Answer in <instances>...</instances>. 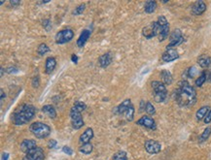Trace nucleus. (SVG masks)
<instances>
[{"label": "nucleus", "instance_id": "f257e3e1", "mask_svg": "<svg viewBox=\"0 0 211 160\" xmlns=\"http://www.w3.org/2000/svg\"><path fill=\"white\" fill-rule=\"evenodd\" d=\"M174 99L181 107H192L196 102V93L194 87L187 81L179 83L177 89L174 91Z\"/></svg>", "mask_w": 211, "mask_h": 160}, {"label": "nucleus", "instance_id": "f03ea898", "mask_svg": "<svg viewBox=\"0 0 211 160\" xmlns=\"http://www.w3.org/2000/svg\"><path fill=\"white\" fill-rule=\"evenodd\" d=\"M36 109L30 104L21 105L13 115V122L15 125H24L29 122L35 115Z\"/></svg>", "mask_w": 211, "mask_h": 160}, {"label": "nucleus", "instance_id": "7ed1b4c3", "mask_svg": "<svg viewBox=\"0 0 211 160\" xmlns=\"http://www.w3.org/2000/svg\"><path fill=\"white\" fill-rule=\"evenodd\" d=\"M29 130L37 139H45L51 134V131H52L48 124L41 121L31 123L29 126Z\"/></svg>", "mask_w": 211, "mask_h": 160}, {"label": "nucleus", "instance_id": "20e7f679", "mask_svg": "<svg viewBox=\"0 0 211 160\" xmlns=\"http://www.w3.org/2000/svg\"><path fill=\"white\" fill-rule=\"evenodd\" d=\"M73 38H74V32L70 28L62 29V30L57 32L56 34V36H55L56 43L60 44V45H62V44H66V43L70 42Z\"/></svg>", "mask_w": 211, "mask_h": 160}, {"label": "nucleus", "instance_id": "39448f33", "mask_svg": "<svg viewBox=\"0 0 211 160\" xmlns=\"http://www.w3.org/2000/svg\"><path fill=\"white\" fill-rule=\"evenodd\" d=\"M161 28L162 27L159 26L157 21H153V23H151L150 24H148L142 29V35L145 38L151 39L155 37V36H159V32H161Z\"/></svg>", "mask_w": 211, "mask_h": 160}, {"label": "nucleus", "instance_id": "423d86ee", "mask_svg": "<svg viewBox=\"0 0 211 160\" xmlns=\"http://www.w3.org/2000/svg\"><path fill=\"white\" fill-rule=\"evenodd\" d=\"M184 41L183 36H182V33L180 31V29H174V30L170 33L169 36V44L167 45L166 50L172 49L174 47H177L179 45H181Z\"/></svg>", "mask_w": 211, "mask_h": 160}, {"label": "nucleus", "instance_id": "0eeeda50", "mask_svg": "<svg viewBox=\"0 0 211 160\" xmlns=\"http://www.w3.org/2000/svg\"><path fill=\"white\" fill-rule=\"evenodd\" d=\"M44 158L45 154L43 149L40 147H36L30 151H28L27 154H25L23 160H44Z\"/></svg>", "mask_w": 211, "mask_h": 160}, {"label": "nucleus", "instance_id": "6e6552de", "mask_svg": "<svg viewBox=\"0 0 211 160\" xmlns=\"http://www.w3.org/2000/svg\"><path fill=\"white\" fill-rule=\"evenodd\" d=\"M70 119H71V124L74 129H80L85 125V122L83 119V116L81 115V113L77 112L73 109L70 111Z\"/></svg>", "mask_w": 211, "mask_h": 160}, {"label": "nucleus", "instance_id": "1a4fd4ad", "mask_svg": "<svg viewBox=\"0 0 211 160\" xmlns=\"http://www.w3.org/2000/svg\"><path fill=\"white\" fill-rule=\"evenodd\" d=\"M144 147L150 154H157L162 150V145L155 140H147L144 144Z\"/></svg>", "mask_w": 211, "mask_h": 160}, {"label": "nucleus", "instance_id": "9d476101", "mask_svg": "<svg viewBox=\"0 0 211 160\" xmlns=\"http://www.w3.org/2000/svg\"><path fill=\"white\" fill-rule=\"evenodd\" d=\"M136 124L143 126L145 128L151 129V130H156V128H157V125H156V122H155L154 119H152L149 115H143L142 118H140L136 121Z\"/></svg>", "mask_w": 211, "mask_h": 160}, {"label": "nucleus", "instance_id": "9b49d317", "mask_svg": "<svg viewBox=\"0 0 211 160\" xmlns=\"http://www.w3.org/2000/svg\"><path fill=\"white\" fill-rule=\"evenodd\" d=\"M205 11H206V4L204 1H201V0L195 1L191 7V12L195 16H200V15H202Z\"/></svg>", "mask_w": 211, "mask_h": 160}, {"label": "nucleus", "instance_id": "f8f14e48", "mask_svg": "<svg viewBox=\"0 0 211 160\" xmlns=\"http://www.w3.org/2000/svg\"><path fill=\"white\" fill-rule=\"evenodd\" d=\"M178 58H179V54L177 50L174 49L166 50L162 55V59L164 62H171V61L178 59Z\"/></svg>", "mask_w": 211, "mask_h": 160}, {"label": "nucleus", "instance_id": "ddd939ff", "mask_svg": "<svg viewBox=\"0 0 211 160\" xmlns=\"http://www.w3.org/2000/svg\"><path fill=\"white\" fill-rule=\"evenodd\" d=\"M132 100H130V99H126V100H123L119 106L116 107L114 109L113 112L116 115H123V114H125L128 110L129 107L132 106Z\"/></svg>", "mask_w": 211, "mask_h": 160}, {"label": "nucleus", "instance_id": "4468645a", "mask_svg": "<svg viewBox=\"0 0 211 160\" xmlns=\"http://www.w3.org/2000/svg\"><path fill=\"white\" fill-rule=\"evenodd\" d=\"M36 147H37V144H36L35 140L25 139L20 144V150L25 152V154H27L28 151H30L31 149H33Z\"/></svg>", "mask_w": 211, "mask_h": 160}, {"label": "nucleus", "instance_id": "2eb2a0df", "mask_svg": "<svg viewBox=\"0 0 211 160\" xmlns=\"http://www.w3.org/2000/svg\"><path fill=\"white\" fill-rule=\"evenodd\" d=\"M112 61H113V55L110 52L105 53L104 54H102L98 58V63L100 65V67H102V68L108 67L109 65L112 63Z\"/></svg>", "mask_w": 211, "mask_h": 160}, {"label": "nucleus", "instance_id": "dca6fc26", "mask_svg": "<svg viewBox=\"0 0 211 160\" xmlns=\"http://www.w3.org/2000/svg\"><path fill=\"white\" fill-rule=\"evenodd\" d=\"M56 66V60L53 56H49L46 58L45 62V72L46 74H52Z\"/></svg>", "mask_w": 211, "mask_h": 160}, {"label": "nucleus", "instance_id": "f3484780", "mask_svg": "<svg viewBox=\"0 0 211 160\" xmlns=\"http://www.w3.org/2000/svg\"><path fill=\"white\" fill-rule=\"evenodd\" d=\"M94 134H93V130L92 128L89 127L87 128L84 132L81 134V136H80V142H81L82 144H87V143H90L91 140L93 138Z\"/></svg>", "mask_w": 211, "mask_h": 160}, {"label": "nucleus", "instance_id": "a211bd4d", "mask_svg": "<svg viewBox=\"0 0 211 160\" xmlns=\"http://www.w3.org/2000/svg\"><path fill=\"white\" fill-rule=\"evenodd\" d=\"M90 36H91V30H89V29H85V30H83V32L80 34L79 38L77 40V46L79 48L84 47L87 41H88V39L90 38Z\"/></svg>", "mask_w": 211, "mask_h": 160}, {"label": "nucleus", "instance_id": "6ab92c4d", "mask_svg": "<svg viewBox=\"0 0 211 160\" xmlns=\"http://www.w3.org/2000/svg\"><path fill=\"white\" fill-rule=\"evenodd\" d=\"M42 112L44 113L45 115H47L50 119H56V109L52 106V105H45V106H43L42 107Z\"/></svg>", "mask_w": 211, "mask_h": 160}, {"label": "nucleus", "instance_id": "aec40b11", "mask_svg": "<svg viewBox=\"0 0 211 160\" xmlns=\"http://www.w3.org/2000/svg\"><path fill=\"white\" fill-rule=\"evenodd\" d=\"M198 63L201 68H207L211 65V56L206 55V54H202L199 56L198 58Z\"/></svg>", "mask_w": 211, "mask_h": 160}, {"label": "nucleus", "instance_id": "412c9836", "mask_svg": "<svg viewBox=\"0 0 211 160\" xmlns=\"http://www.w3.org/2000/svg\"><path fill=\"white\" fill-rule=\"evenodd\" d=\"M151 85H152V89L154 92H167L165 84L163 82L154 81V82H152Z\"/></svg>", "mask_w": 211, "mask_h": 160}, {"label": "nucleus", "instance_id": "4be33fe9", "mask_svg": "<svg viewBox=\"0 0 211 160\" xmlns=\"http://www.w3.org/2000/svg\"><path fill=\"white\" fill-rule=\"evenodd\" d=\"M161 78L163 80V83L165 85H169L173 82V78H172L171 73L169 71H167V70H163L161 72Z\"/></svg>", "mask_w": 211, "mask_h": 160}, {"label": "nucleus", "instance_id": "5701e85b", "mask_svg": "<svg viewBox=\"0 0 211 160\" xmlns=\"http://www.w3.org/2000/svg\"><path fill=\"white\" fill-rule=\"evenodd\" d=\"M161 32L159 34V42H163L164 41L167 37H168L169 32H170V28H169V24H166L164 26H161Z\"/></svg>", "mask_w": 211, "mask_h": 160}, {"label": "nucleus", "instance_id": "b1692460", "mask_svg": "<svg viewBox=\"0 0 211 160\" xmlns=\"http://www.w3.org/2000/svg\"><path fill=\"white\" fill-rule=\"evenodd\" d=\"M157 9V2L156 1H153V0H150V1H147L145 3L144 6V10L147 14H152L154 13Z\"/></svg>", "mask_w": 211, "mask_h": 160}, {"label": "nucleus", "instance_id": "393cba45", "mask_svg": "<svg viewBox=\"0 0 211 160\" xmlns=\"http://www.w3.org/2000/svg\"><path fill=\"white\" fill-rule=\"evenodd\" d=\"M208 112H209V107H207V106H203V107L200 108L198 110V112H196V114H195L196 119H198V120L204 119L205 115H207Z\"/></svg>", "mask_w": 211, "mask_h": 160}, {"label": "nucleus", "instance_id": "a878e982", "mask_svg": "<svg viewBox=\"0 0 211 160\" xmlns=\"http://www.w3.org/2000/svg\"><path fill=\"white\" fill-rule=\"evenodd\" d=\"M92 149H93V145L91 143L83 144L81 147L79 148V151L81 152V154H86V155L90 154L91 152L92 151Z\"/></svg>", "mask_w": 211, "mask_h": 160}, {"label": "nucleus", "instance_id": "bb28decb", "mask_svg": "<svg viewBox=\"0 0 211 160\" xmlns=\"http://www.w3.org/2000/svg\"><path fill=\"white\" fill-rule=\"evenodd\" d=\"M207 81V75H206V71H202V73L200 75V77L195 80V85L196 86H201L203 84Z\"/></svg>", "mask_w": 211, "mask_h": 160}, {"label": "nucleus", "instance_id": "cd10ccee", "mask_svg": "<svg viewBox=\"0 0 211 160\" xmlns=\"http://www.w3.org/2000/svg\"><path fill=\"white\" fill-rule=\"evenodd\" d=\"M167 97V92H154V99L157 103H162Z\"/></svg>", "mask_w": 211, "mask_h": 160}, {"label": "nucleus", "instance_id": "c85d7f7f", "mask_svg": "<svg viewBox=\"0 0 211 160\" xmlns=\"http://www.w3.org/2000/svg\"><path fill=\"white\" fill-rule=\"evenodd\" d=\"M71 109H73V110L77 111V112H80L82 113L84 112L86 109H87V105L84 103V102H81V101H76L74 103V106L72 107Z\"/></svg>", "mask_w": 211, "mask_h": 160}, {"label": "nucleus", "instance_id": "c756f323", "mask_svg": "<svg viewBox=\"0 0 211 160\" xmlns=\"http://www.w3.org/2000/svg\"><path fill=\"white\" fill-rule=\"evenodd\" d=\"M134 112H135V110H134V107H133V105H132L129 107V109L128 110L123 114V115H125V118H126V119L128 120V121H132L133 120V118H134Z\"/></svg>", "mask_w": 211, "mask_h": 160}, {"label": "nucleus", "instance_id": "7c9ffc66", "mask_svg": "<svg viewBox=\"0 0 211 160\" xmlns=\"http://www.w3.org/2000/svg\"><path fill=\"white\" fill-rule=\"evenodd\" d=\"M50 52V48L47 46V44L45 43H42L39 45L38 49H37V54L40 55V56H43L44 54H46L47 53Z\"/></svg>", "mask_w": 211, "mask_h": 160}, {"label": "nucleus", "instance_id": "2f4dec72", "mask_svg": "<svg viewBox=\"0 0 211 160\" xmlns=\"http://www.w3.org/2000/svg\"><path fill=\"white\" fill-rule=\"evenodd\" d=\"M210 135H211V127H207V128H205V129H204V131H203V132H202V134L200 135L199 142H200V143H203V142H205L207 139H209Z\"/></svg>", "mask_w": 211, "mask_h": 160}, {"label": "nucleus", "instance_id": "473e14b6", "mask_svg": "<svg viewBox=\"0 0 211 160\" xmlns=\"http://www.w3.org/2000/svg\"><path fill=\"white\" fill-rule=\"evenodd\" d=\"M112 160H128L127 152L126 151H118L117 154H115Z\"/></svg>", "mask_w": 211, "mask_h": 160}, {"label": "nucleus", "instance_id": "72a5a7b5", "mask_svg": "<svg viewBox=\"0 0 211 160\" xmlns=\"http://www.w3.org/2000/svg\"><path fill=\"white\" fill-rule=\"evenodd\" d=\"M145 112L150 115H153L156 114V109L154 106H153L151 102H147L146 103V106H145Z\"/></svg>", "mask_w": 211, "mask_h": 160}, {"label": "nucleus", "instance_id": "f704fd0d", "mask_svg": "<svg viewBox=\"0 0 211 160\" xmlns=\"http://www.w3.org/2000/svg\"><path fill=\"white\" fill-rule=\"evenodd\" d=\"M86 9V5L85 4H81V5H79L77 6L76 8L74 9L73 11V15H75V16H79V15H81Z\"/></svg>", "mask_w": 211, "mask_h": 160}, {"label": "nucleus", "instance_id": "c9c22d12", "mask_svg": "<svg viewBox=\"0 0 211 160\" xmlns=\"http://www.w3.org/2000/svg\"><path fill=\"white\" fill-rule=\"evenodd\" d=\"M157 23L159 24V26H164L166 24H168V21H167V19H166V18L164 16H159L158 18Z\"/></svg>", "mask_w": 211, "mask_h": 160}, {"label": "nucleus", "instance_id": "e433bc0d", "mask_svg": "<svg viewBox=\"0 0 211 160\" xmlns=\"http://www.w3.org/2000/svg\"><path fill=\"white\" fill-rule=\"evenodd\" d=\"M31 84H32V86L34 87V89H37V87H39V84H40V79H39V76H35V77H33L32 82H31Z\"/></svg>", "mask_w": 211, "mask_h": 160}, {"label": "nucleus", "instance_id": "4c0bfd02", "mask_svg": "<svg viewBox=\"0 0 211 160\" xmlns=\"http://www.w3.org/2000/svg\"><path fill=\"white\" fill-rule=\"evenodd\" d=\"M43 26H44V28H46V30L47 31H49L50 29H51V26H52V24H51V21H50V19H44L43 20Z\"/></svg>", "mask_w": 211, "mask_h": 160}, {"label": "nucleus", "instance_id": "58836bf2", "mask_svg": "<svg viewBox=\"0 0 211 160\" xmlns=\"http://www.w3.org/2000/svg\"><path fill=\"white\" fill-rule=\"evenodd\" d=\"M62 151L64 152V154H68V155L73 154V150H72V149L70 147H67V145H64V147L62 148Z\"/></svg>", "mask_w": 211, "mask_h": 160}, {"label": "nucleus", "instance_id": "ea45409f", "mask_svg": "<svg viewBox=\"0 0 211 160\" xmlns=\"http://www.w3.org/2000/svg\"><path fill=\"white\" fill-rule=\"evenodd\" d=\"M6 72L9 73V74H15V73L19 72V69L17 67H8L6 69Z\"/></svg>", "mask_w": 211, "mask_h": 160}, {"label": "nucleus", "instance_id": "a19ab883", "mask_svg": "<svg viewBox=\"0 0 211 160\" xmlns=\"http://www.w3.org/2000/svg\"><path fill=\"white\" fill-rule=\"evenodd\" d=\"M204 123L205 124H208V123L211 122V110H209V112L207 113V115H205V118H204Z\"/></svg>", "mask_w": 211, "mask_h": 160}, {"label": "nucleus", "instance_id": "79ce46f5", "mask_svg": "<svg viewBox=\"0 0 211 160\" xmlns=\"http://www.w3.org/2000/svg\"><path fill=\"white\" fill-rule=\"evenodd\" d=\"M48 148L49 149H54L56 145V140H54V139H52V140H50L49 142H48Z\"/></svg>", "mask_w": 211, "mask_h": 160}, {"label": "nucleus", "instance_id": "37998d69", "mask_svg": "<svg viewBox=\"0 0 211 160\" xmlns=\"http://www.w3.org/2000/svg\"><path fill=\"white\" fill-rule=\"evenodd\" d=\"M10 4L13 6V7H17L20 4V1H18V0H11L10 1Z\"/></svg>", "mask_w": 211, "mask_h": 160}, {"label": "nucleus", "instance_id": "c03bdc74", "mask_svg": "<svg viewBox=\"0 0 211 160\" xmlns=\"http://www.w3.org/2000/svg\"><path fill=\"white\" fill-rule=\"evenodd\" d=\"M71 60H72V62L77 63L78 62V56L76 54H72L71 55Z\"/></svg>", "mask_w": 211, "mask_h": 160}, {"label": "nucleus", "instance_id": "a18cd8bd", "mask_svg": "<svg viewBox=\"0 0 211 160\" xmlns=\"http://www.w3.org/2000/svg\"><path fill=\"white\" fill-rule=\"evenodd\" d=\"M8 158H9V154L8 152H4L2 154V160H8Z\"/></svg>", "mask_w": 211, "mask_h": 160}, {"label": "nucleus", "instance_id": "49530a36", "mask_svg": "<svg viewBox=\"0 0 211 160\" xmlns=\"http://www.w3.org/2000/svg\"><path fill=\"white\" fill-rule=\"evenodd\" d=\"M0 94H1V97H0V99H1V101L2 100H4V98L6 97V94H5V92H4V90L1 89H0Z\"/></svg>", "mask_w": 211, "mask_h": 160}, {"label": "nucleus", "instance_id": "de8ad7c7", "mask_svg": "<svg viewBox=\"0 0 211 160\" xmlns=\"http://www.w3.org/2000/svg\"><path fill=\"white\" fill-rule=\"evenodd\" d=\"M206 75H207V81L211 83V72L210 71H206Z\"/></svg>", "mask_w": 211, "mask_h": 160}, {"label": "nucleus", "instance_id": "09e8293b", "mask_svg": "<svg viewBox=\"0 0 211 160\" xmlns=\"http://www.w3.org/2000/svg\"><path fill=\"white\" fill-rule=\"evenodd\" d=\"M3 75H4V68L1 67V77H3Z\"/></svg>", "mask_w": 211, "mask_h": 160}, {"label": "nucleus", "instance_id": "8fccbe9b", "mask_svg": "<svg viewBox=\"0 0 211 160\" xmlns=\"http://www.w3.org/2000/svg\"><path fill=\"white\" fill-rule=\"evenodd\" d=\"M50 1H41V2H39L40 4H46V3H49Z\"/></svg>", "mask_w": 211, "mask_h": 160}]
</instances>
